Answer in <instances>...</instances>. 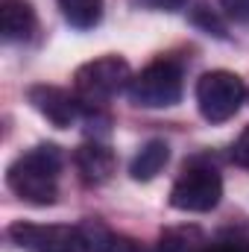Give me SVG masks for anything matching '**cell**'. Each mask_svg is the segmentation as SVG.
<instances>
[{"mask_svg":"<svg viewBox=\"0 0 249 252\" xmlns=\"http://www.w3.org/2000/svg\"><path fill=\"white\" fill-rule=\"evenodd\" d=\"M62 164L64 156L56 144H38L9 164L6 185L30 205H53L59 196Z\"/></svg>","mask_w":249,"mask_h":252,"instance_id":"cell-1","label":"cell"},{"mask_svg":"<svg viewBox=\"0 0 249 252\" xmlns=\"http://www.w3.org/2000/svg\"><path fill=\"white\" fill-rule=\"evenodd\" d=\"M185 76L182 64L173 59H156L138 73H132L126 97L141 109H170L182 100Z\"/></svg>","mask_w":249,"mask_h":252,"instance_id":"cell-2","label":"cell"},{"mask_svg":"<svg viewBox=\"0 0 249 252\" xmlns=\"http://www.w3.org/2000/svg\"><path fill=\"white\" fill-rule=\"evenodd\" d=\"M132 67L121 56H100L85 62L73 73V94L82 100L85 109H100L129 88Z\"/></svg>","mask_w":249,"mask_h":252,"instance_id":"cell-3","label":"cell"},{"mask_svg":"<svg viewBox=\"0 0 249 252\" xmlns=\"http://www.w3.org/2000/svg\"><path fill=\"white\" fill-rule=\"evenodd\" d=\"M247 100V88L232 70H208L196 82V106L208 124L232 121Z\"/></svg>","mask_w":249,"mask_h":252,"instance_id":"cell-4","label":"cell"},{"mask_svg":"<svg viewBox=\"0 0 249 252\" xmlns=\"http://www.w3.org/2000/svg\"><path fill=\"white\" fill-rule=\"evenodd\" d=\"M223 199V179L217 173V167L193 161L179 173V179L170 188V205L176 211H190V214H202L217 208Z\"/></svg>","mask_w":249,"mask_h":252,"instance_id":"cell-5","label":"cell"},{"mask_svg":"<svg viewBox=\"0 0 249 252\" xmlns=\"http://www.w3.org/2000/svg\"><path fill=\"white\" fill-rule=\"evenodd\" d=\"M9 238L27 252H88L82 229L64 223H27L18 220L9 226Z\"/></svg>","mask_w":249,"mask_h":252,"instance_id":"cell-6","label":"cell"},{"mask_svg":"<svg viewBox=\"0 0 249 252\" xmlns=\"http://www.w3.org/2000/svg\"><path fill=\"white\" fill-rule=\"evenodd\" d=\"M27 97H30L32 109H35L41 118H47L50 124L59 126V129H67V126H73L76 121L85 118L82 100H79L76 94L59 88V85H32V88L27 91Z\"/></svg>","mask_w":249,"mask_h":252,"instance_id":"cell-7","label":"cell"},{"mask_svg":"<svg viewBox=\"0 0 249 252\" xmlns=\"http://www.w3.org/2000/svg\"><path fill=\"white\" fill-rule=\"evenodd\" d=\"M73 164H76L82 182H88V185H103V182H109V179L115 176L118 158H115V153H112L106 144H100V141L94 138V141H85L82 147H76Z\"/></svg>","mask_w":249,"mask_h":252,"instance_id":"cell-8","label":"cell"},{"mask_svg":"<svg viewBox=\"0 0 249 252\" xmlns=\"http://www.w3.org/2000/svg\"><path fill=\"white\" fill-rule=\"evenodd\" d=\"M0 32L6 41H27L35 32V9L30 0H0Z\"/></svg>","mask_w":249,"mask_h":252,"instance_id":"cell-9","label":"cell"},{"mask_svg":"<svg viewBox=\"0 0 249 252\" xmlns=\"http://www.w3.org/2000/svg\"><path fill=\"white\" fill-rule=\"evenodd\" d=\"M79 229H82V238H85L88 252H144L138 241H132V238H126L121 232H115L103 220L88 217V220L79 223Z\"/></svg>","mask_w":249,"mask_h":252,"instance_id":"cell-10","label":"cell"},{"mask_svg":"<svg viewBox=\"0 0 249 252\" xmlns=\"http://www.w3.org/2000/svg\"><path fill=\"white\" fill-rule=\"evenodd\" d=\"M167 161H170V147H167L164 141L153 138V141H147V144L135 153V158H132V164H129V173H132V179H138V182H150V179H156V176L164 170Z\"/></svg>","mask_w":249,"mask_h":252,"instance_id":"cell-11","label":"cell"},{"mask_svg":"<svg viewBox=\"0 0 249 252\" xmlns=\"http://www.w3.org/2000/svg\"><path fill=\"white\" fill-rule=\"evenodd\" d=\"M205 238L199 229L182 226V229H167L158 235V241L150 247V252H202Z\"/></svg>","mask_w":249,"mask_h":252,"instance_id":"cell-12","label":"cell"},{"mask_svg":"<svg viewBox=\"0 0 249 252\" xmlns=\"http://www.w3.org/2000/svg\"><path fill=\"white\" fill-rule=\"evenodd\" d=\"M64 21L76 30H94L103 18V0H56Z\"/></svg>","mask_w":249,"mask_h":252,"instance_id":"cell-13","label":"cell"},{"mask_svg":"<svg viewBox=\"0 0 249 252\" xmlns=\"http://www.w3.org/2000/svg\"><path fill=\"white\" fill-rule=\"evenodd\" d=\"M202 252H249V238L238 235V232H226L220 238L205 241Z\"/></svg>","mask_w":249,"mask_h":252,"instance_id":"cell-14","label":"cell"},{"mask_svg":"<svg viewBox=\"0 0 249 252\" xmlns=\"http://www.w3.org/2000/svg\"><path fill=\"white\" fill-rule=\"evenodd\" d=\"M232 161H235L238 167L249 170V126L238 135V141L232 144Z\"/></svg>","mask_w":249,"mask_h":252,"instance_id":"cell-15","label":"cell"},{"mask_svg":"<svg viewBox=\"0 0 249 252\" xmlns=\"http://www.w3.org/2000/svg\"><path fill=\"white\" fill-rule=\"evenodd\" d=\"M220 9H223L232 21L249 24V0H220Z\"/></svg>","mask_w":249,"mask_h":252,"instance_id":"cell-16","label":"cell"},{"mask_svg":"<svg viewBox=\"0 0 249 252\" xmlns=\"http://www.w3.org/2000/svg\"><path fill=\"white\" fill-rule=\"evenodd\" d=\"M135 6H144V9H158V12H176L182 9L187 0H132Z\"/></svg>","mask_w":249,"mask_h":252,"instance_id":"cell-17","label":"cell"}]
</instances>
